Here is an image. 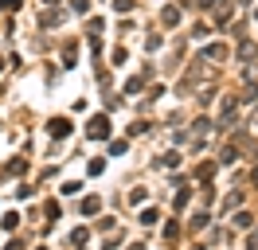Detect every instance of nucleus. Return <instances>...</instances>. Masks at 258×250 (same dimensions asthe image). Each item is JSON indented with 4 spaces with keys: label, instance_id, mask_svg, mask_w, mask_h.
<instances>
[{
    "label": "nucleus",
    "instance_id": "nucleus-1",
    "mask_svg": "<svg viewBox=\"0 0 258 250\" xmlns=\"http://www.w3.org/2000/svg\"><path fill=\"white\" fill-rule=\"evenodd\" d=\"M86 137H90V141H110V117H106V113H94V117L86 121Z\"/></svg>",
    "mask_w": 258,
    "mask_h": 250
},
{
    "label": "nucleus",
    "instance_id": "nucleus-2",
    "mask_svg": "<svg viewBox=\"0 0 258 250\" xmlns=\"http://www.w3.org/2000/svg\"><path fill=\"white\" fill-rule=\"evenodd\" d=\"M71 129H74L71 117H51V121H47V133H51V137H67Z\"/></svg>",
    "mask_w": 258,
    "mask_h": 250
},
{
    "label": "nucleus",
    "instance_id": "nucleus-3",
    "mask_svg": "<svg viewBox=\"0 0 258 250\" xmlns=\"http://www.w3.org/2000/svg\"><path fill=\"white\" fill-rule=\"evenodd\" d=\"M160 24H164V28H176V24H180V8H164V12H160Z\"/></svg>",
    "mask_w": 258,
    "mask_h": 250
},
{
    "label": "nucleus",
    "instance_id": "nucleus-4",
    "mask_svg": "<svg viewBox=\"0 0 258 250\" xmlns=\"http://www.w3.org/2000/svg\"><path fill=\"white\" fill-rule=\"evenodd\" d=\"M235 156H239V149H235V145H223L215 160H219V164H235Z\"/></svg>",
    "mask_w": 258,
    "mask_h": 250
},
{
    "label": "nucleus",
    "instance_id": "nucleus-5",
    "mask_svg": "<svg viewBox=\"0 0 258 250\" xmlns=\"http://www.w3.org/2000/svg\"><path fill=\"white\" fill-rule=\"evenodd\" d=\"M156 164H160V168H176V164H180V152H176V149L164 152V156H156Z\"/></svg>",
    "mask_w": 258,
    "mask_h": 250
},
{
    "label": "nucleus",
    "instance_id": "nucleus-6",
    "mask_svg": "<svg viewBox=\"0 0 258 250\" xmlns=\"http://www.w3.org/2000/svg\"><path fill=\"white\" fill-rule=\"evenodd\" d=\"M74 59H78V47H74V43H67V47H63V67L71 71V67H74Z\"/></svg>",
    "mask_w": 258,
    "mask_h": 250
},
{
    "label": "nucleus",
    "instance_id": "nucleus-7",
    "mask_svg": "<svg viewBox=\"0 0 258 250\" xmlns=\"http://www.w3.org/2000/svg\"><path fill=\"white\" fill-rule=\"evenodd\" d=\"M98 207H102V200H98V196H86V200H82V215H94Z\"/></svg>",
    "mask_w": 258,
    "mask_h": 250
},
{
    "label": "nucleus",
    "instance_id": "nucleus-8",
    "mask_svg": "<svg viewBox=\"0 0 258 250\" xmlns=\"http://www.w3.org/2000/svg\"><path fill=\"white\" fill-rule=\"evenodd\" d=\"M0 227H4V231H16V227H20V215H16V211H8V215L0 219Z\"/></svg>",
    "mask_w": 258,
    "mask_h": 250
},
{
    "label": "nucleus",
    "instance_id": "nucleus-9",
    "mask_svg": "<svg viewBox=\"0 0 258 250\" xmlns=\"http://www.w3.org/2000/svg\"><path fill=\"white\" fill-rule=\"evenodd\" d=\"M59 20H63V12H43V16H39V24H43V28H55Z\"/></svg>",
    "mask_w": 258,
    "mask_h": 250
},
{
    "label": "nucleus",
    "instance_id": "nucleus-10",
    "mask_svg": "<svg viewBox=\"0 0 258 250\" xmlns=\"http://www.w3.org/2000/svg\"><path fill=\"white\" fill-rule=\"evenodd\" d=\"M204 55H207V59H227V47H223V43H211Z\"/></svg>",
    "mask_w": 258,
    "mask_h": 250
},
{
    "label": "nucleus",
    "instance_id": "nucleus-11",
    "mask_svg": "<svg viewBox=\"0 0 258 250\" xmlns=\"http://www.w3.org/2000/svg\"><path fill=\"white\" fill-rule=\"evenodd\" d=\"M149 125H153V121H133V125H129V137H141V133H149Z\"/></svg>",
    "mask_w": 258,
    "mask_h": 250
},
{
    "label": "nucleus",
    "instance_id": "nucleus-12",
    "mask_svg": "<svg viewBox=\"0 0 258 250\" xmlns=\"http://www.w3.org/2000/svg\"><path fill=\"white\" fill-rule=\"evenodd\" d=\"M24 168H28V160H24V156H16V160H8V172H12V176H20Z\"/></svg>",
    "mask_w": 258,
    "mask_h": 250
},
{
    "label": "nucleus",
    "instance_id": "nucleus-13",
    "mask_svg": "<svg viewBox=\"0 0 258 250\" xmlns=\"http://www.w3.org/2000/svg\"><path fill=\"white\" fill-rule=\"evenodd\" d=\"M59 192H63V196H78V192H82V184H78V180H67Z\"/></svg>",
    "mask_w": 258,
    "mask_h": 250
},
{
    "label": "nucleus",
    "instance_id": "nucleus-14",
    "mask_svg": "<svg viewBox=\"0 0 258 250\" xmlns=\"http://www.w3.org/2000/svg\"><path fill=\"white\" fill-rule=\"evenodd\" d=\"M255 43H251V39H243V43H239V59H251V55H255Z\"/></svg>",
    "mask_w": 258,
    "mask_h": 250
},
{
    "label": "nucleus",
    "instance_id": "nucleus-15",
    "mask_svg": "<svg viewBox=\"0 0 258 250\" xmlns=\"http://www.w3.org/2000/svg\"><path fill=\"white\" fill-rule=\"evenodd\" d=\"M102 28H106V20H102V16H98V20H90V24H86V32H90V36H102Z\"/></svg>",
    "mask_w": 258,
    "mask_h": 250
},
{
    "label": "nucleus",
    "instance_id": "nucleus-16",
    "mask_svg": "<svg viewBox=\"0 0 258 250\" xmlns=\"http://www.w3.org/2000/svg\"><path fill=\"white\" fill-rule=\"evenodd\" d=\"M141 223L153 227V223H156V207H145V211H141Z\"/></svg>",
    "mask_w": 258,
    "mask_h": 250
},
{
    "label": "nucleus",
    "instance_id": "nucleus-17",
    "mask_svg": "<svg viewBox=\"0 0 258 250\" xmlns=\"http://www.w3.org/2000/svg\"><path fill=\"white\" fill-rule=\"evenodd\" d=\"M141 82H145V74H141V78H129V82H125V94H137V90H141Z\"/></svg>",
    "mask_w": 258,
    "mask_h": 250
},
{
    "label": "nucleus",
    "instance_id": "nucleus-18",
    "mask_svg": "<svg viewBox=\"0 0 258 250\" xmlns=\"http://www.w3.org/2000/svg\"><path fill=\"white\" fill-rule=\"evenodd\" d=\"M235 223H239V227H251V223H255V215H251V211H239V215H235Z\"/></svg>",
    "mask_w": 258,
    "mask_h": 250
},
{
    "label": "nucleus",
    "instance_id": "nucleus-19",
    "mask_svg": "<svg viewBox=\"0 0 258 250\" xmlns=\"http://www.w3.org/2000/svg\"><path fill=\"white\" fill-rule=\"evenodd\" d=\"M125 149H129V141H113V145H110V156H121Z\"/></svg>",
    "mask_w": 258,
    "mask_h": 250
},
{
    "label": "nucleus",
    "instance_id": "nucleus-20",
    "mask_svg": "<svg viewBox=\"0 0 258 250\" xmlns=\"http://www.w3.org/2000/svg\"><path fill=\"white\" fill-rule=\"evenodd\" d=\"M145 196H149L145 188H133V192H129V203H145Z\"/></svg>",
    "mask_w": 258,
    "mask_h": 250
},
{
    "label": "nucleus",
    "instance_id": "nucleus-21",
    "mask_svg": "<svg viewBox=\"0 0 258 250\" xmlns=\"http://www.w3.org/2000/svg\"><path fill=\"white\" fill-rule=\"evenodd\" d=\"M71 243H74V247H82V243H86V231H82V227H78V231H71Z\"/></svg>",
    "mask_w": 258,
    "mask_h": 250
},
{
    "label": "nucleus",
    "instance_id": "nucleus-22",
    "mask_svg": "<svg viewBox=\"0 0 258 250\" xmlns=\"http://www.w3.org/2000/svg\"><path fill=\"white\" fill-rule=\"evenodd\" d=\"M71 8H74V12L82 16V12H90V0H71Z\"/></svg>",
    "mask_w": 258,
    "mask_h": 250
},
{
    "label": "nucleus",
    "instance_id": "nucleus-23",
    "mask_svg": "<svg viewBox=\"0 0 258 250\" xmlns=\"http://www.w3.org/2000/svg\"><path fill=\"white\" fill-rule=\"evenodd\" d=\"M192 227H196V231H204V227H207V215H204V211H200V215H192Z\"/></svg>",
    "mask_w": 258,
    "mask_h": 250
},
{
    "label": "nucleus",
    "instance_id": "nucleus-24",
    "mask_svg": "<svg viewBox=\"0 0 258 250\" xmlns=\"http://www.w3.org/2000/svg\"><path fill=\"white\" fill-rule=\"evenodd\" d=\"M207 32H211L207 24H196V28H192V36H196V39H207Z\"/></svg>",
    "mask_w": 258,
    "mask_h": 250
},
{
    "label": "nucleus",
    "instance_id": "nucleus-25",
    "mask_svg": "<svg viewBox=\"0 0 258 250\" xmlns=\"http://www.w3.org/2000/svg\"><path fill=\"white\" fill-rule=\"evenodd\" d=\"M113 8H117V12H129V8H133V0H113Z\"/></svg>",
    "mask_w": 258,
    "mask_h": 250
},
{
    "label": "nucleus",
    "instance_id": "nucleus-26",
    "mask_svg": "<svg viewBox=\"0 0 258 250\" xmlns=\"http://www.w3.org/2000/svg\"><path fill=\"white\" fill-rule=\"evenodd\" d=\"M20 4H24V0H0V8H8V12H16Z\"/></svg>",
    "mask_w": 258,
    "mask_h": 250
},
{
    "label": "nucleus",
    "instance_id": "nucleus-27",
    "mask_svg": "<svg viewBox=\"0 0 258 250\" xmlns=\"http://www.w3.org/2000/svg\"><path fill=\"white\" fill-rule=\"evenodd\" d=\"M247 250H258V235H251V239H247Z\"/></svg>",
    "mask_w": 258,
    "mask_h": 250
},
{
    "label": "nucleus",
    "instance_id": "nucleus-28",
    "mask_svg": "<svg viewBox=\"0 0 258 250\" xmlns=\"http://www.w3.org/2000/svg\"><path fill=\"white\" fill-rule=\"evenodd\" d=\"M196 4H200V8H211V4H215V0H196Z\"/></svg>",
    "mask_w": 258,
    "mask_h": 250
},
{
    "label": "nucleus",
    "instance_id": "nucleus-29",
    "mask_svg": "<svg viewBox=\"0 0 258 250\" xmlns=\"http://www.w3.org/2000/svg\"><path fill=\"white\" fill-rule=\"evenodd\" d=\"M4 250H24V247H20V243H8V247H4Z\"/></svg>",
    "mask_w": 258,
    "mask_h": 250
},
{
    "label": "nucleus",
    "instance_id": "nucleus-30",
    "mask_svg": "<svg viewBox=\"0 0 258 250\" xmlns=\"http://www.w3.org/2000/svg\"><path fill=\"white\" fill-rule=\"evenodd\" d=\"M251 184H258V168H255V172H251Z\"/></svg>",
    "mask_w": 258,
    "mask_h": 250
},
{
    "label": "nucleus",
    "instance_id": "nucleus-31",
    "mask_svg": "<svg viewBox=\"0 0 258 250\" xmlns=\"http://www.w3.org/2000/svg\"><path fill=\"white\" fill-rule=\"evenodd\" d=\"M251 125H258V109H255V113H251Z\"/></svg>",
    "mask_w": 258,
    "mask_h": 250
},
{
    "label": "nucleus",
    "instance_id": "nucleus-32",
    "mask_svg": "<svg viewBox=\"0 0 258 250\" xmlns=\"http://www.w3.org/2000/svg\"><path fill=\"white\" fill-rule=\"evenodd\" d=\"M129 250H145V247H141V243H133V247H129Z\"/></svg>",
    "mask_w": 258,
    "mask_h": 250
},
{
    "label": "nucleus",
    "instance_id": "nucleus-33",
    "mask_svg": "<svg viewBox=\"0 0 258 250\" xmlns=\"http://www.w3.org/2000/svg\"><path fill=\"white\" fill-rule=\"evenodd\" d=\"M43 4H59V0H43Z\"/></svg>",
    "mask_w": 258,
    "mask_h": 250
},
{
    "label": "nucleus",
    "instance_id": "nucleus-34",
    "mask_svg": "<svg viewBox=\"0 0 258 250\" xmlns=\"http://www.w3.org/2000/svg\"><path fill=\"white\" fill-rule=\"evenodd\" d=\"M239 4H251V0H239Z\"/></svg>",
    "mask_w": 258,
    "mask_h": 250
},
{
    "label": "nucleus",
    "instance_id": "nucleus-35",
    "mask_svg": "<svg viewBox=\"0 0 258 250\" xmlns=\"http://www.w3.org/2000/svg\"><path fill=\"white\" fill-rule=\"evenodd\" d=\"M0 71H4V59H0Z\"/></svg>",
    "mask_w": 258,
    "mask_h": 250
},
{
    "label": "nucleus",
    "instance_id": "nucleus-36",
    "mask_svg": "<svg viewBox=\"0 0 258 250\" xmlns=\"http://www.w3.org/2000/svg\"><path fill=\"white\" fill-rule=\"evenodd\" d=\"M36 250H47V247H36Z\"/></svg>",
    "mask_w": 258,
    "mask_h": 250
},
{
    "label": "nucleus",
    "instance_id": "nucleus-37",
    "mask_svg": "<svg viewBox=\"0 0 258 250\" xmlns=\"http://www.w3.org/2000/svg\"><path fill=\"white\" fill-rule=\"evenodd\" d=\"M255 20H258V8H255Z\"/></svg>",
    "mask_w": 258,
    "mask_h": 250
}]
</instances>
